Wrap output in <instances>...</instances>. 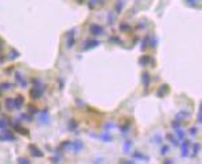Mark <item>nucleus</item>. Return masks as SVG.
I'll return each mask as SVG.
<instances>
[{
    "instance_id": "nucleus-16",
    "label": "nucleus",
    "mask_w": 202,
    "mask_h": 164,
    "mask_svg": "<svg viewBox=\"0 0 202 164\" xmlns=\"http://www.w3.org/2000/svg\"><path fill=\"white\" fill-rule=\"evenodd\" d=\"M67 128H69V131H74V129L77 128V122L76 121H70L69 125H67Z\"/></svg>"
},
{
    "instance_id": "nucleus-12",
    "label": "nucleus",
    "mask_w": 202,
    "mask_h": 164,
    "mask_svg": "<svg viewBox=\"0 0 202 164\" xmlns=\"http://www.w3.org/2000/svg\"><path fill=\"white\" fill-rule=\"evenodd\" d=\"M0 140H8V141H11V140H13V136L9 135V133L4 132L3 135H0Z\"/></svg>"
},
{
    "instance_id": "nucleus-2",
    "label": "nucleus",
    "mask_w": 202,
    "mask_h": 164,
    "mask_svg": "<svg viewBox=\"0 0 202 164\" xmlns=\"http://www.w3.org/2000/svg\"><path fill=\"white\" fill-rule=\"evenodd\" d=\"M38 120H39V122L40 124H45V125H47L50 122V114H49V112L47 110H43L42 113H40L39 116H38Z\"/></svg>"
},
{
    "instance_id": "nucleus-19",
    "label": "nucleus",
    "mask_w": 202,
    "mask_h": 164,
    "mask_svg": "<svg viewBox=\"0 0 202 164\" xmlns=\"http://www.w3.org/2000/svg\"><path fill=\"white\" fill-rule=\"evenodd\" d=\"M78 2H80V3H82V2H84V0H78Z\"/></svg>"
},
{
    "instance_id": "nucleus-9",
    "label": "nucleus",
    "mask_w": 202,
    "mask_h": 164,
    "mask_svg": "<svg viewBox=\"0 0 202 164\" xmlns=\"http://www.w3.org/2000/svg\"><path fill=\"white\" fill-rule=\"evenodd\" d=\"M0 89L4 91H8V90H11V89H13V85L9 84V82H3V84H0Z\"/></svg>"
},
{
    "instance_id": "nucleus-11",
    "label": "nucleus",
    "mask_w": 202,
    "mask_h": 164,
    "mask_svg": "<svg viewBox=\"0 0 202 164\" xmlns=\"http://www.w3.org/2000/svg\"><path fill=\"white\" fill-rule=\"evenodd\" d=\"M6 106H7V109H15V105H13V98H7V100H6Z\"/></svg>"
},
{
    "instance_id": "nucleus-5",
    "label": "nucleus",
    "mask_w": 202,
    "mask_h": 164,
    "mask_svg": "<svg viewBox=\"0 0 202 164\" xmlns=\"http://www.w3.org/2000/svg\"><path fill=\"white\" fill-rule=\"evenodd\" d=\"M43 91H45V90H40V89L32 88V90L30 91V94H31V98H34V100H38V98H40V97H42Z\"/></svg>"
},
{
    "instance_id": "nucleus-4",
    "label": "nucleus",
    "mask_w": 202,
    "mask_h": 164,
    "mask_svg": "<svg viewBox=\"0 0 202 164\" xmlns=\"http://www.w3.org/2000/svg\"><path fill=\"white\" fill-rule=\"evenodd\" d=\"M90 32L93 34V35H101V34H104V28L103 27H100V26H97V24H92L90 26Z\"/></svg>"
},
{
    "instance_id": "nucleus-6",
    "label": "nucleus",
    "mask_w": 202,
    "mask_h": 164,
    "mask_svg": "<svg viewBox=\"0 0 202 164\" xmlns=\"http://www.w3.org/2000/svg\"><path fill=\"white\" fill-rule=\"evenodd\" d=\"M23 104H24V98H23V95H18V97L13 100V105H15V109H22Z\"/></svg>"
},
{
    "instance_id": "nucleus-15",
    "label": "nucleus",
    "mask_w": 202,
    "mask_h": 164,
    "mask_svg": "<svg viewBox=\"0 0 202 164\" xmlns=\"http://www.w3.org/2000/svg\"><path fill=\"white\" fill-rule=\"evenodd\" d=\"M6 128H7L6 118H4V117H0V129H2V131H4Z\"/></svg>"
},
{
    "instance_id": "nucleus-3",
    "label": "nucleus",
    "mask_w": 202,
    "mask_h": 164,
    "mask_svg": "<svg viewBox=\"0 0 202 164\" xmlns=\"http://www.w3.org/2000/svg\"><path fill=\"white\" fill-rule=\"evenodd\" d=\"M28 149H30V152L32 153V156H35V158H42V156H43V152L40 151V149H39L35 144L30 145V148H28Z\"/></svg>"
},
{
    "instance_id": "nucleus-17",
    "label": "nucleus",
    "mask_w": 202,
    "mask_h": 164,
    "mask_svg": "<svg viewBox=\"0 0 202 164\" xmlns=\"http://www.w3.org/2000/svg\"><path fill=\"white\" fill-rule=\"evenodd\" d=\"M28 113H30V114H35V113H36V108L31 105V106L28 108Z\"/></svg>"
},
{
    "instance_id": "nucleus-1",
    "label": "nucleus",
    "mask_w": 202,
    "mask_h": 164,
    "mask_svg": "<svg viewBox=\"0 0 202 164\" xmlns=\"http://www.w3.org/2000/svg\"><path fill=\"white\" fill-rule=\"evenodd\" d=\"M74 34H76V30H70L69 32L66 34V46L67 49H72L73 44L76 43V36H74Z\"/></svg>"
},
{
    "instance_id": "nucleus-8",
    "label": "nucleus",
    "mask_w": 202,
    "mask_h": 164,
    "mask_svg": "<svg viewBox=\"0 0 202 164\" xmlns=\"http://www.w3.org/2000/svg\"><path fill=\"white\" fill-rule=\"evenodd\" d=\"M100 42H97V40H88V42L84 43V50H89V49H93V47L99 46Z\"/></svg>"
},
{
    "instance_id": "nucleus-14",
    "label": "nucleus",
    "mask_w": 202,
    "mask_h": 164,
    "mask_svg": "<svg viewBox=\"0 0 202 164\" xmlns=\"http://www.w3.org/2000/svg\"><path fill=\"white\" fill-rule=\"evenodd\" d=\"M18 164H31V162H30V159H27V158H19Z\"/></svg>"
},
{
    "instance_id": "nucleus-18",
    "label": "nucleus",
    "mask_w": 202,
    "mask_h": 164,
    "mask_svg": "<svg viewBox=\"0 0 202 164\" xmlns=\"http://www.w3.org/2000/svg\"><path fill=\"white\" fill-rule=\"evenodd\" d=\"M3 49V47H2V42H0V50H2Z\"/></svg>"
},
{
    "instance_id": "nucleus-13",
    "label": "nucleus",
    "mask_w": 202,
    "mask_h": 164,
    "mask_svg": "<svg viewBox=\"0 0 202 164\" xmlns=\"http://www.w3.org/2000/svg\"><path fill=\"white\" fill-rule=\"evenodd\" d=\"M16 58H19V53L16 50H11V53H9V59H16Z\"/></svg>"
},
{
    "instance_id": "nucleus-7",
    "label": "nucleus",
    "mask_w": 202,
    "mask_h": 164,
    "mask_svg": "<svg viewBox=\"0 0 202 164\" xmlns=\"http://www.w3.org/2000/svg\"><path fill=\"white\" fill-rule=\"evenodd\" d=\"M82 148H84V144H82V141H80V140H77V141H74L72 144V149H73L74 153H78Z\"/></svg>"
},
{
    "instance_id": "nucleus-10",
    "label": "nucleus",
    "mask_w": 202,
    "mask_h": 164,
    "mask_svg": "<svg viewBox=\"0 0 202 164\" xmlns=\"http://www.w3.org/2000/svg\"><path fill=\"white\" fill-rule=\"evenodd\" d=\"M15 78H16V81H18L23 88H26V86H27V82H26L24 80H23V76H22L20 73H16V74H15Z\"/></svg>"
}]
</instances>
